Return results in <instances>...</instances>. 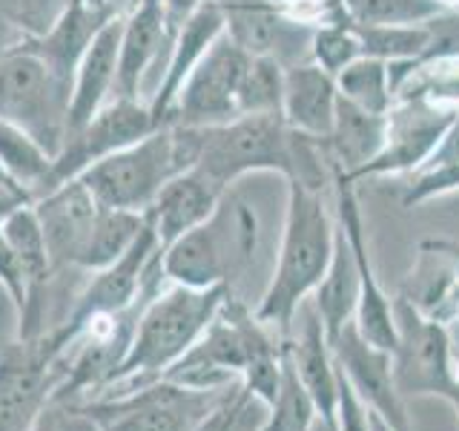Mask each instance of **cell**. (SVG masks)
Here are the masks:
<instances>
[{
	"mask_svg": "<svg viewBox=\"0 0 459 431\" xmlns=\"http://www.w3.org/2000/svg\"><path fill=\"white\" fill-rule=\"evenodd\" d=\"M230 291L233 287L227 285H212V287L172 285L158 294L143 308L133 345H129L124 363L115 371L112 383L92 400L118 397L161 380V374L190 351L198 342V337L210 328Z\"/></svg>",
	"mask_w": 459,
	"mask_h": 431,
	"instance_id": "cell-1",
	"label": "cell"
},
{
	"mask_svg": "<svg viewBox=\"0 0 459 431\" xmlns=\"http://www.w3.org/2000/svg\"><path fill=\"white\" fill-rule=\"evenodd\" d=\"M336 244V222L322 201L319 187L301 179H287V216L279 248V265L258 302L255 316L290 334L293 316L316 285L325 279Z\"/></svg>",
	"mask_w": 459,
	"mask_h": 431,
	"instance_id": "cell-2",
	"label": "cell"
},
{
	"mask_svg": "<svg viewBox=\"0 0 459 431\" xmlns=\"http://www.w3.org/2000/svg\"><path fill=\"white\" fill-rule=\"evenodd\" d=\"M198 127L161 124L141 141L86 167L78 179L104 207L147 213L169 179L198 164Z\"/></svg>",
	"mask_w": 459,
	"mask_h": 431,
	"instance_id": "cell-3",
	"label": "cell"
},
{
	"mask_svg": "<svg viewBox=\"0 0 459 431\" xmlns=\"http://www.w3.org/2000/svg\"><path fill=\"white\" fill-rule=\"evenodd\" d=\"M258 248V216L241 198L224 190L219 207L204 224L178 236L161 251V265L169 282L186 287L227 285L250 265Z\"/></svg>",
	"mask_w": 459,
	"mask_h": 431,
	"instance_id": "cell-4",
	"label": "cell"
},
{
	"mask_svg": "<svg viewBox=\"0 0 459 431\" xmlns=\"http://www.w3.org/2000/svg\"><path fill=\"white\" fill-rule=\"evenodd\" d=\"M198 164L224 190L250 172H281L296 176V133L281 112L238 115L224 124L198 127Z\"/></svg>",
	"mask_w": 459,
	"mask_h": 431,
	"instance_id": "cell-5",
	"label": "cell"
},
{
	"mask_svg": "<svg viewBox=\"0 0 459 431\" xmlns=\"http://www.w3.org/2000/svg\"><path fill=\"white\" fill-rule=\"evenodd\" d=\"M69 101L72 90L26 43L0 49V121L23 129L57 155L69 129Z\"/></svg>",
	"mask_w": 459,
	"mask_h": 431,
	"instance_id": "cell-6",
	"label": "cell"
},
{
	"mask_svg": "<svg viewBox=\"0 0 459 431\" xmlns=\"http://www.w3.org/2000/svg\"><path fill=\"white\" fill-rule=\"evenodd\" d=\"M233 385L190 388L169 380H155L135 391L86 400L72 409L86 417L98 431H198L201 423L233 391Z\"/></svg>",
	"mask_w": 459,
	"mask_h": 431,
	"instance_id": "cell-7",
	"label": "cell"
},
{
	"mask_svg": "<svg viewBox=\"0 0 459 431\" xmlns=\"http://www.w3.org/2000/svg\"><path fill=\"white\" fill-rule=\"evenodd\" d=\"M394 320L399 337V345L394 351L396 391L402 397H445L459 411V380L454 374L448 330L434 320H425L405 299L394 305Z\"/></svg>",
	"mask_w": 459,
	"mask_h": 431,
	"instance_id": "cell-8",
	"label": "cell"
},
{
	"mask_svg": "<svg viewBox=\"0 0 459 431\" xmlns=\"http://www.w3.org/2000/svg\"><path fill=\"white\" fill-rule=\"evenodd\" d=\"M155 127L158 124L152 119L150 104H141L138 98L107 101V104L92 115V121H86L83 127L66 133L64 147L55 155L52 172L40 196H47L55 187L78 179L86 167L98 164L100 158L129 147V144L141 141L143 136H150Z\"/></svg>",
	"mask_w": 459,
	"mask_h": 431,
	"instance_id": "cell-9",
	"label": "cell"
},
{
	"mask_svg": "<svg viewBox=\"0 0 459 431\" xmlns=\"http://www.w3.org/2000/svg\"><path fill=\"white\" fill-rule=\"evenodd\" d=\"M247 64L250 55L224 32L190 72V78L184 81L164 124L210 127L236 119L238 86Z\"/></svg>",
	"mask_w": 459,
	"mask_h": 431,
	"instance_id": "cell-10",
	"label": "cell"
},
{
	"mask_svg": "<svg viewBox=\"0 0 459 431\" xmlns=\"http://www.w3.org/2000/svg\"><path fill=\"white\" fill-rule=\"evenodd\" d=\"M456 107H437L428 104L425 98H399L387 112V136L379 155L356 172H342V176L356 184L368 176L422 170L456 121Z\"/></svg>",
	"mask_w": 459,
	"mask_h": 431,
	"instance_id": "cell-11",
	"label": "cell"
},
{
	"mask_svg": "<svg viewBox=\"0 0 459 431\" xmlns=\"http://www.w3.org/2000/svg\"><path fill=\"white\" fill-rule=\"evenodd\" d=\"M66 374L64 356L18 339L0 351V431H29Z\"/></svg>",
	"mask_w": 459,
	"mask_h": 431,
	"instance_id": "cell-12",
	"label": "cell"
},
{
	"mask_svg": "<svg viewBox=\"0 0 459 431\" xmlns=\"http://www.w3.org/2000/svg\"><path fill=\"white\" fill-rule=\"evenodd\" d=\"M330 351H333L339 371L353 385L356 397L365 402V409L377 411L394 431H413L408 409L394 383V354L368 342L356 320L339 330V337L330 342Z\"/></svg>",
	"mask_w": 459,
	"mask_h": 431,
	"instance_id": "cell-13",
	"label": "cell"
},
{
	"mask_svg": "<svg viewBox=\"0 0 459 431\" xmlns=\"http://www.w3.org/2000/svg\"><path fill=\"white\" fill-rule=\"evenodd\" d=\"M336 184V222L342 224L344 236L351 242V251L359 265V308H356V325L362 330V337L373 342L377 348L394 354L399 337H396V320H394V305L379 287L377 277H373L370 259H368V242H365V227H362V213H359V201L353 193V181H348L342 172H333Z\"/></svg>",
	"mask_w": 459,
	"mask_h": 431,
	"instance_id": "cell-14",
	"label": "cell"
},
{
	"mask_svg": "<svg viewBox=\"0 0 459 431\" xmlns=\"http://www.w3.org/2000/svg\"><path fill=\"white\" fill-rule=\"evenodd\" d=\"M32 205L43 227V239H47L52 270L78 268V259L92 236L95 219L104 205L81 179L55 187L47 196L35 198Z\"/></svg>",
	"mask_w": 459,
	"mask_h": 431,
	"instance_id": "cell-15",
	"label": "cell"
},
{
	"mask_svg": "<svg viewBox=\"0 0 459 431\" xmlns=\"http://www.w3.org/2000/svg\"><path fill=\"white\" fill-rule=\"evenodd\" d=\"M221 6L224 32L233 38L250 57H276L287 69L299 64V38L313 35L316 26L299 23L287 14L276 0H215Z\"/></svg>",
	"mask_w": 459,
	"mask_h": 431,
	"instance_id": "cell-16",
	"label": "cell"
},
{
	"mask_svg": "<svg viewBox=\"0 0 459 431\" xmlns=\"http://www.w3.org/2000/svg\"><path fill=\"white\" fill-rule=\"evenodd\" d=\"M224 29H227V23H224L221 6L215 4V0H204V4L184 21L178 32L172 35L167 69L161 72V81H158L155 92L150 98V110H152V119L158 127L167 121V115H169L172 104H176L184 81L190 78V72L198 66V61L207 55L212 43L224 35Z\"/></svg>",
	"mask_w": 459,
	"mask_h": 431,
	"instance_id": "cell-17",
	"label": "cell"
},
{
	"mask_svg": "<svg viewBox=\"0 0 459 431\" xmlns=\"http://www.w3.org/2000/svg\"><path fill=\"white\" fill-rule=\"evenodd\" d=\"M296 316L301 320L299 334L293 339H287L293 365L299 371L301 383H305V388L310 391L322 420H327L330 426H339V374L333 363V351H330V342L325 337L322 316L307 299L299 305Z\"/></svg>",
	"mask_w": 459,
	"mask_h": 431,
	"instance_id": "cell-18",
	"label": "cell"
},
{
	"mask_svg": "<svg viewBox=\"0 0 459 431\" xmlns=\"http://www.w3.org/2000/svg\"><path fill=\"white\" fill-rule=\"evenodd\" d=\"M221 196L224 187L215 184L201 167H190L178 172L176 179H169L147 210L155 224L158 242H161V251L169 248L178 236L204 224L219 207Z\"/></svg>",
	"mask_w": 459,
	"mask_h": 431,
	"instance_id": "cell-19",
	"label": "cell"
},
{
	"mask_svg": "<svg viewBox=\"0 0 459 431\" xmlns=\"http://www.w3.org/2000/svg\"><path fill=\"white\" fill-rule=\"evenodd\" d=\"M339 104L336 78L319 64L299 61L284 69V101L281 115L296 136L322 141L330 136Z\"/></svg>",
	"mask_w": 459,
	"mask_h": 431,
	"instance_id": "cell-20",
	"label": "cell"
},
{
	"mask_svg": "<svg viewBox=\"0 0 459 431\" xmlns=\"http://www.w3.org/2000/svg\"><path fill=\"white\" fill-rule=\"evenodd\" d=\"M121 29H124V14L112 18L95 40L90 43V49L81 57L75 81H72V101H69V129L83 127L86 121H92V115L112 101L115 90V75H118V55H121Z\"/></svg>",
	"mask_w": 459,
	"mask_h": 431,
	"instance_id": "cell-21",
	"label": "cell"
},
{
	"mask_svg": "<svg viewBox=\"0 0 459 431\" xmlns=\"http://www.w3.org/2000/svg\"><path fill=\"white\" fill-rule=\"evenodd\" d=\"M164 43H169L164 0H138V6L124 14L118 75H115L112 90L115 98H138V92L143 90V78H147Z\"/></svg>",
	"mask_w": 459,
	"mask_h": 431,
	"instance_id": "cell-22",
	"label": "cell"
},
{
	"mask_svg": "<svg viewBox=\"0 0 459 431\" xmlns=\"http://www.w3.org/2000/svg\"><path fill=\"white\" fill-rule=\"evenodd\" d=\"M112 18H118V14L109 9H92V6H86L83 0H69L61 21H57L47 35L23 40V43L32 52H38L43 61H47V66L57 75V81L66 84L72 90V81H75L81 57L86 55V49H90L95 35Z\"/></svg>",
	"mask_w": 459,
	"mask_h": 431,
	"instance_id": "cell-23",
	"label": "cell"
},
{
	"mask_svg": "<svg viewBox=\"0 0 459 431\" xmlns=\"http://www.w3.org/2000/svg\"><path fill=\"white\" fill-rule=\"evenodd\" d=\"M387 136V115L368 112L339 95L336 119L330 136L322 138L327 147V164L333 172H356L379 155Z\"/></svg>",
	"mask_w": 459,
	"mask_h": 431,
	"instance_id": "cell-24",
	"label": "cell"
},
{
	"mask_svg": "<svg viewBox=\"0 0 459 431\" xmlns=\"http://www.w3.org/2000/svg\"><path fill=\"white\" fill-rule=\"evenodd\" d=\"M313 305L322 316L327 342H333L339 337V330L353 320L359 308V265L339 222H336L333 259H330L325 279L316 285Z\"/></svg>",
	"mask_w": 459,
	"mask_h": 431,
	"instance_id": "cell-25",
	"label": "cell"
},
{
	"mask_svg": "<svg viewBox=\"0 0 459 431\" xmlns=\"http://www.w3.org/2000/svg\"><path fill=\"white\" fill-rule=\"evenodd\" d=\"M143 224H147V213L135 210H115V207H100L92 236L86 242V248L78 259L81 270H100L112 265L115 259H121L141 236Z\"/></svg>",
	"mask_w": 459,
	"mask_h": 431,
	"instance_id": "cell-26",
	"label": "cell"
},
{
	"mask_svg": "<svg viewBox=\"0 0 459 431\" xmlns=\"http://www.w3.org/2000/svg\"><path fill=\"white\" fill-rule=\"evenodd\" d=\"M362 52L368 57H379L387 64L399 61H420L430 49L434 40V26L430 21L422 23H353Z\"/></svg>",
	"mask_w": 459,
	"mask_h": 431,
	"instance_id": "cell-27",
	"label": "cell"
},
{
	"mask_svg": "<svg viewBox=\"0 0 459 431\" xmlns=\"http://www.w3.org/2000/svg\"><path fill=\"white\" fill-rule=\"evenodd\" d=\"M55 155L47 153L40 144L23 133V129L0 121V164L9 172L14 184H21L23 190L32 196V201L43 193L47 179L52 172Z\"/></svg>",
	"mask_w": 459,
	"mask_h": 431,
	"instance_id": "cell-28",
	"label": "cell"
},
{
	"mask_svg": "<svg viewBox=\"0 0 459 431\" xmlns=\"http://www.w3.org/2000/svg\"><path fill=\"white\" fill-rule=\"evenodd\" d=\"M0 233H4V239L12 244V251L18 253L21 265L26 270L29 291H32V287H40L43 282H49L55 277L35 205H23V207L14 210L9 219L0 224Z\"/></svg>",
	"mask_w": 459,
	"mask_h": 431,
	"instance_id": "cell-29",
	"label": "cell"
},
{
	"mask_svg": "<svg viewBox=\"0 0 459 431\" xmlns=\"http://www.w3.org/2000/svg\"><path fill=\"white\" fill-rule=\"evenodd\" d=\"M336 86L342 98L377 115H387L396 101L391 86V66H387V61H379V57L362 55L351 66H344L336 75Z\"/></svg>",
	"mask_w": 459,
	"mask_h": 431,
	"instance_id": "cell-30",
	"label": "cell"
},
{
	"mask_svg": "<svg viewBox=\"0 0 459 431\" xmlns=\"http://www.w3.org/2000/svg\"><path fill=\"white\" fill-rule=\"evenodd\" d=\"M316 402L310 391L301 383L299 371L293 365L290 348H287V339L281 342V380H279V391L276 400L270 406V417L264 431H310L316 423Z\"/></svg>",
	"mask_w": 459,
	"mask_h": 431,
	"instance_id": "cell-31",
	"label": "cell"
},
{
	"mask_svg": "<svg viewBox=\"0 0 459 431\" xmlns=\"http://www.w3.org/2000/svg\"><path fill=\"white\" fill-rule=\"evenodd\" d=\"M281 101H284V66L276 57H264V55L250 57L238 86V115L281 112Z\"/></svg>",
	"mask_w": 459,
	"mask_h": 431,
	"instance_id": "cell-32",
	"label": "cell"
},
{
	"mask_svg": "<svg viewBox=\"0 0 459 431\" xmlns=\"http://www.w3.org/2000/svg\"><path fill=\"white\" fill-rule=\"evenodd\" d=\"M362 52V40H359L353 21H339V23H322L313 29L310 38V61L319 64L330 75H339L344 66L359 61Z\"/></svg>",
	"mask_w": 459,
	"mask_h": 431,
	"instance_id": "cell-33",
	"label": "cell"
},
{
	"mask_svg": "<svg viewBox=\"0 0 459 431\" xmlns=\"http://www.w3.org/2000/svg\"><path fill=\"white\" fill-rule=\"evenodd\" d=\"M353 23H422L442 14L437 0H344Z\"/></svg>",
	"mask_w": 459,
	"mask_h": 431,
	"instance_id": "cell-34",
	"label": "cell"
},
{
	"mask_svg": "<svg viewBox=\"0 0 459 431\" xmlns=\"http://www.w3.org/2000/svg\"><path fill=\"white\" fill-rule=\"evenodd\" d=\"M69 0H0V18L21 29L26 40L43 38L61 21Z\"/></svg>",
	"mask_w": 459,
	"mask_h": 431,
	"instance_id": "cell-35",
	"label": "cell"
},
{
	"mask_svg": "<svg viewBox=\"0 0 459 431\" xmlns=\"http://www.w3.org/2000/svg\"><path fill=\"white\" fill-rule=\"evenodd\" d=\"M454 190H459V162L425 164L420 176L408 184L402 201H405V207H413V205H422V201H430Z\"/></svg>",
	"mask_w": 459,
	"mask_h": 431,
	"instance_id": "cell-36",
	"label": "cell"
},
{
	"mask_svg": "<svg viewBox=\"0 0 459 431\" xmlns=\"http://www.w3.org/2000/svg\"><path fill=\"white\" fill-rule=\"evenodd\" d=\"M0 285L6 287L9 296L14 299L18 311H23L26 305V294H29V282H26V270L21 265L18 253L12 251V244L0 233Z\"/></svg>",
	"mask_w": 459,
	"mask_h": 431,
	"instance_id": "cell-37",
	"label": "cell"
},
{
	"mask_svg": "<svg viewBox=\"0 0 459 431\" xmlns=\"http://www.w3.org/2000/svg\"><path fill=\"white\" fill-rule=\"evenodd\" d=\"M336 374H339V431H370L365 402L356 397L353 385L339 371V365Z\"/></svg>",
	"mask_w": 459,
	"mask_h": 431,
	"instance_id": "cell-38",
	"label": "cell"
},
{
	"mask_svg": "<svg viewBox=\"0 0 459 431\" xmlns=\"http://www.w3.org/2000/svg\"><path fill=\"white\" fill-rule=\"evenodd\" d=\"M86 426H90V420L81 417L75 409L69 406V402L49 400L47 409L40 411V417L29 431H83Z\"/></svg>",
	"mask_w": 459,
	"mask_h": 431,
	"instance_id": "cell-39",
	"label": "cell"
},
{
	"mask_svg": "<svg viewBox=\"0 0 459 431\" xmlns=\"http://www.w3.org/2000/svg\"><path fill=\"white\" fill-rule=\"evenodd\" d=\"M201 4H204V0H164V23H167L169 43H172V35L178 32L184 21L190 18Z\"/></svg>",
	"mask_w": 459,
	"mask_h": 431,
	"instance_id": "cell-40",
	"label": "cell"
},
{
	"mask_svg": "<svg viewBox=\"0 0 459 431\" xmlns=\"http://www.w3.org/2000/svg\"><path fill=\"white\" fill-rule=\"evenodd\" d=\"M368 420H370V431H394L377 411H370V409H368Z\"/></svg>",
	"mask_w": 459,
	"mask_h": 431,
	"instance_id": "cell-41",
	"label": "cell"
},
{
	"mask_svg": "<svg viewBox=\"0 0 459 431\" xmlns=\"http://www.w3.org/2000/svg\"><path fill=\"white\" fill-rule=\"evenodd\" d=\"M138 6V0H112V9L118 12V14H126V12H133Z\"/></svg>",
	"mask_w": 459,
	"mask_h": 431,
	"instance_id": "cell-42",
	"label": "cell"
},
{
	"mask_svg": "<svg viewBox=\"0 0 459 431\" xmlns=\"http://www.w3.org/2000/svg\"><path fill=\"white\" fill-rule=\"evenodd\" d=\"M310 431H339V426H330L322 417H316V423L310 426Z\"/></svg>",
	"mask_w": 459,
	"mask_h": 431,
	"instance_id": "cell-43",
	"label": "cell"
},
{
	"mask_svg": "<svg viewBox=\"0 0 459 431\" xmlns=\"http://www.w3.org/2000/svg\"><path fill=\"white\" fill-rule=\"evenodd\" d=\"M83 4L92 6V9H109V12H115L112 9V0H83ZM115 14H118V12H115Z\"/></svg>",
	"mask_w": 459,
	"mask_h": 431,
	"instance_id": "cell-44",
	"label": "cell"
},
{
	"mask_svg": "<svg viewBox=\"0 0 459 431\" xmlns=\"http://www.w3.org/2000/svg\"><path fill=\"white\" fill-rule=\"evenodd\" d=\"M437 4L442 6V12H454V9H459V0H437Z\"/></svg>",
	"mask_w": 459,
	"mask_h": 431,
	"instance_id": "cell-45",
	"label": "cell"
},
{
	"mask_svg": "<svg viewBox=\"0 0 459 431\" xmlns=\"http://www.w3.org/2000/svg\"><path fill=\"white\" fill-rule=\"evenodd\" d=\"M0 184H6V187H21V184H14V181L9 179V172L4 170V164H0Z\"/></svg>",
	"mask_w": 459,
	"mask_h": 431,
	"instance_id": "cell-46",
	"label": "cell"
},
{
	"mask_svg": "<svg viewBox=\"0 0 459 431\" xmlns=\"http://www.w3.org/2000/svg\"><path fill=\"white\" fill-rule=\"evenodd\" d=\"M83 431H98V428H95V426H92V423H90V426H86V428H83Z\"/></svg>",
	"mask_w": 459,
	"mask_h": 431,
	"instance_id": "cell-47",
	"label": "cell"
},
{
	"mask_svg": "<svg viewBox=\"0 0 459 431\" xmlns=\"http://www.w3.org/2000/svg\"><path fill=\"white\" fill-rule=\"evenodd\" d=\"M456 368H459V354H456ZM456 380H459V377H456Z\"/></svg>",
	"mask_w": 459,
	"mask_h": 431,
	"instance_id": "cell-48",
	"label": "cell"
}]
</instances>
